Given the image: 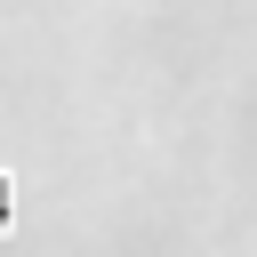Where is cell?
<instances>
[{
    "label": "cell",
    "mask_w": 257,
    "mask_h": 257,
    "mask_svg": "<svg viewBox=\"0 0 257 257\" xmlns=\"http://www.w3.org/2000/svg\"><path fill=\"white\" fill-rule=\"evenodd\" d=\"M8 217H16V177L0 169V225H8Z\"/></svg>",
    "instance_id": "cell-1"
}]
</instances>
